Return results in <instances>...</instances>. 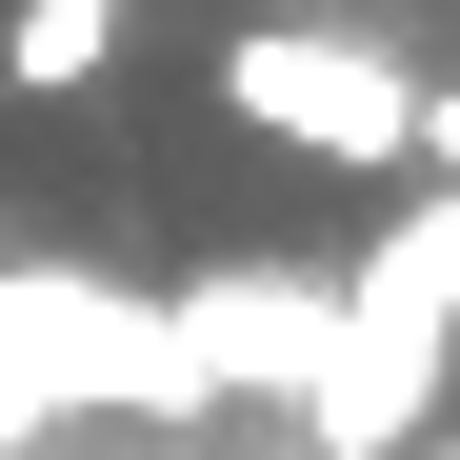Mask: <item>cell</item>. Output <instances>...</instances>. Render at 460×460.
<instances>
[{"mask_svg": "<svg viewBox=\"0 0 460 460\" xmlns=\"http://www.w3.org/2000/svg\"><path fill=\"white\" fill-rule=\"evenodd\" d=\"M220 101H241L280 161L380 181V161L420 140V60H401V40H360V21H241V40H220Z\"/></svg>", "mask_w": 460, "mask_h": 460, "instance_id": "cell-2", "label": "cell"}, {"mask_svg": "<svg viewBox=\"0 0 460 460\" xmlns=\"http://www.w3.org/2000/svg\"><path fill=\"white\" fill-rule=\"evenodd\" d=\"M440 341H460V200H420L380 261H341L321 360H300V440L321 460H401L420 401H440Z\"/></svg>", "mask_w": 460, "mask_h": 460, "instance_id": "cell-1", "label": "cell"}, {"mask_svg": "<svg viewBox=\"0 0 460 460\" xmlns=\"http://www.w3.org/2000/svg\"><path fill=\"white\" fill-rule=\"evenodd\" d=\"M0 81H21V101L120 81V0H0Z\"/></svg>", "mask_w": 460, "mask_h": 460, "instance_id": "cell-3", "label": "cell"}, {"mask_svg": "<svg viewBox=\"0 0 460 460\" xmlns=\"http://www.w3.org/2000/svg\"><path fill=\"white\" fill-rule=\"evenodd\" d=\"M401 161H420V181L460 200V81H420V140H401Z\"/></svg>", "mask_w": 460, "mask_h": 460, "instance_id": "cell-4", "label": "cell"}]
</instances>
